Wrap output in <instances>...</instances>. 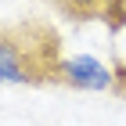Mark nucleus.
Masks as SVG:
<instances>
[{
	"label": "nucleus",
	"instance_id": "2",
	"mask_svg": "<svg viewBox=\"0 0 126 126\" xmlns=\"http://www.w3.org/2000/svg\"><path fill=\"white\" fill-rule=\"evenodd\" d=\"M72 22H105L112 32L126 25V0H47Z\"/></svg>",
	"mask_w": 126,
	"mask_h": 126
},
{
	"label": "nucleus",
	"instance_id": "4",
	"mask_svg": "<svg viewBox=\"0 0 126 126\" xmlns=\"http://www.w3.org/2000/svg\"><path fill=\"white\" fill-rule=\"evenodd\" d=\"M112 90H115L119 97H126V65H123V61L115 65V87H112Z\"/></svg>",
	"mask_w": 126,
	"mask_h": 126
},
{
	"label": "nucleus",
	"instance_id": "1",
	"mask_svg": "<svg viewBox=\"0 0 126 126\" xmlns=\"http://www.w3.org/2000/svg\"><path fill=\"white\" fill-rule=\"evenodd\" d=\"M61 32L47 18L0 22V87H61Z\"/></svg>",
	"mask_w": 126,
	"mask_h": 126
},
{
	"label": "nucleus",
	"instance_id": "3",
	"mask_svg": "<svg viewBox=\"0 0 126 126\" xmlns=\"http://www.w3.org/2000/svg\"><path fill=\"white\" fill-rule=\"evenodd\" d=\"M61 87H72V90H112L115 87V68H108L105 61L90 58V54H72L61 65Z\"/></svg>",
	"mask_w": 126,
	"mask_h": 126
}]
</instances>
